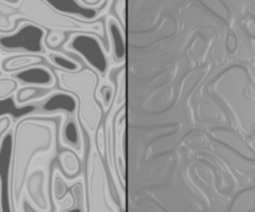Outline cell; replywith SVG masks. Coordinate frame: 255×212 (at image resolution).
I'll return each instance as SVG.
<instances>
[{"mask_svg":"<svg viewBox=\"0 0 255 212\" xmlns=\"http://www.w3.org/2000/svg\"><path fill=\"white\" fill-rule=\"evenodd\" d=\"M69 190L75 196V205L72 208L65 209L61 212H87V200H86V185L84 179H79L71 186L67 185Z\"/></svg>","mask_w":255,"mask_h":212,"instance_id":"9a60e30c","label":"cell"},{"mask_svg":"<svg viewBox=\"0 0 255 212\" xmlns=\"http://www.w3.org/2000/svg\"><path fill=\"white\" fill-rule=\"evenodd\" d=\"M21 84L14 78V77H1L0 78V101L14 97L16 91Z\"/></svg>","mask_w":255,"mask_h":212,"instance_id":"e0dca14e","label":"cell"},{"mask_svg":"<svg viewBox=\"0 0 255 212\" xmlns=\"http://www.w3.org/2000/svg\"><path fill=\"white\" fill-rule=\"evenodd\" d=\"M0 212H4L2 211V179L0 176Z\"/></svg>","mask_w":255,"mask_h":212,"instance_id":"7402d4cb","label":"cell"},{"mask_svg":"<svg viewBox=\"0 0 255 212\" xmlns=\"http://www.w3.org/2000/svg\"><path fill=\"white\" fill-rule=\"evenodd\" d=\"M0 6L6 7L2 10V12L9 16V32L14 31L22 21H29L47 31H62L66 34L67 32L95 34L102 40L105 47L107 49L105 24L101 20L84 21V20L67 16L56 11L54 7L47 5L42 0H19L15 4L1 1Z\"/></svg>","mask_w":255,"mask_h":212,"instance_id":"7a4b0ae2","label":"cell"},{"mask_svg":"<svg viewBox=\"0 0 255 212\" xmlns=\"http://www.w3.org/2000/svg\"><path fill=\"white\" fill-rule=\"evenodd\" d=\"M61 119L31 114L12 126L7 191L10 203L25 212H54L50 164L59 144Z\"/></svg>","mask_w":255,"mask_h":212,"instance_id":"6da1fadb","label":"cell"},{"mask_svg":"<svg viewBox=\"0 0 255 212\" xmlns=\"http://www.w3.org/2000/svg\"><path fill=\"white\" fill-rule=\"evenodd\" d=\"M64 50L69 54L76 55L86 66L105 78L111 67V60L104 42L97 35L87 32H75L67 37Z\"/></svg>","mask_w":255,"mask_h":212,"instance_id":"5b68a950","label":"cell"},{"mask_svg":"<svg viewBox=\"0 0 255 212\" xmlns=\"http://www.w3.org/2000/svg\"><path fill=\"white\" fill-rule=\"evenodd\" d=\"M109 180L110 174L105 159L97 150L92 136H89L85 180L87 212H120V203L112 198Z\"/></svg>","mask_w":255,"mask_h":212,"instance_id":"277c9868","label":"cell"},{"mask_svg":"<svg viewBox=\"0 0 255 212\" xmlns=\"http://www.w3.org/2000/svg\"><path fill=\"white\" fill-rule=\"evenodd\" d=\"M59 144L62 148L72 150L81 158L84 155L85 141L82 136V127L76 117H65L60 128Z\"/></svg>","mask_w":255,"mask_h":212,"instance_id":"30bf717a","label":"cell"},{"mask_svg":"<svg viewBox=\"0 0 255 212\" xmlns=\"http://www.w3.org/2000/svg\"><path fill=\"white\" fill-rule=\"evenodd\" d=\"M14 126V119L10 116L0 117V151L2 149V143H4L5 136L9 133Z\"/></svg>","mask_w":255,"mask_h":212,"instance_id":"d6986e66","label":"cell"},{"mask_svg":"<svg viewBox=\"0 0 255 212\" xmlns=\"http://www.w3.org/2000/svg\"><path fill=\"white\" fill-rule=\"evenodd\" d=\"M79 111V101L76 96L70 92L55 88L42 102L37 104V113L57 114L62 113L67 117H76Z\"/></svg>","mask_w":255,"mask_h":212,"instance_id":"52a82bcc","label":"cell"},{"mask_svg":"<svg viewBox=\"0 0 255 212\" xmlns=\"http://www.w3.org/2000/svg\"><path fill=\"white\" fill-rule=\"evenodd\" d=\"M67 40L66 32L62 31H47L46 37L44 40L45 47L47 50H52V51H57L62 44H65Z\"/></svg>","mask_w":255,"mask_h":212,"instance_id":"ac0fdd59","label":"cell"},{"mask_svg":"<svg viewBox=\"0 0 255 212\" xmlns=\"http://www.w3.org/2000/svg\"><path fill=\"white\" fill-rule=\"evenodd\" d=\"M56 86L59 89L75 94L79 101L77 119L89 136H94L102 123L104 109L97 99V88L101 84V77L82 67L77 72H64L54 69Z\"/></svg>","mask_w":255,"mask_h":212,"instance_id":"3957f363","label":"cell"},{"mask_svg":"<svg viewBox=\"0 0 255 212\" xmlns=\"http://www.w3.org/2000/svg\"><path fill=\"white\" fill-rule=\"evenodd\" d=\"M1 77H4V72H2L1 70V60H0V78H1Z\"/></svg>","mask_w":255,"mask_h":212,"instance_id":"603a6c76","label":"cell"},{"mask_svg":"<svg viewBox=\"0 0 255 212\" xmlns=\"http://www.w3.org/2000/svg\"><path fill=\"white\" fill-rule=\"evenodd\" d=\"M47 35V30L22 21L14 31L2 34L0 32V51L4 54H46L44 40Z\"/></svg>","mask_w":255,"mask_h":212,"instance_id":"8992f818","label":"cell"},{"mask_svg":"<svg viewBox=\"0 0 255 212\" xmlns=\"http://www.w3.org/2000/svg\"><path fill=\"white\" fill-rule=\"evenodd\" d=\"M77 1L86 7H96L97 9V7H102L112 0H77Z\"/></svg>","mask_w":255,"mask_h":212,"instance_id":"44dd1931","label":"cell"},{"mask_svg":"<svg viewBox=\"0 0 255 212\" xmlns=\"http://www.w3.org/2000/svg\"><path fill=\"white\" fill-rule=\"evenodd\" d=\"M51 92V88H41V87L35 86H20L16 93L14 94L15 103L17 106L37 104L44 101Z\"/></svg>","mask_w":255,"mask_h":212,"instance_id":"4fadbf2b","label":"cell"},{"mask_svg":"<svg viewBox=\"0 0 255 212\" xmlns=\"http://www.w3.org/2000/svg\"><path fill=\"white\" fill-rule=\"evenodd\" d=\"M45 57H46L47 62L55 70H60V71L64 72H77L82 69L81 62H79L77 60L72 59V57L67 56V55L62 54L60 51L47 50Z\"/></svg>","mask_w":255,"mask_h":212,"instance_id":"5bb4252c","label":"cell"},{"mask_svg":"<svg viewBox=\"0 0 255 212\" xmlns=\"http://www.w3.org/2000/svg\"><path fill=\"white\" fill-rule=\"evenodd\" d=\"M115 98V86L110 82L101 83L97 88V99L105 112H109Z\"/></svg>","mask_w":255,"mask_h":212,"instance_id":"2e32d148","label":"cell"},{"mask_svg":"<svg viewBox=\"0 0 255 212\" xmlns=\"http://www.w3.org/2000/svg\"><path fill=\"white\" fill-rule=\"evenodd\" d=\"M105 31L111 62L115 65L126 64V29L116 16L109 15L105 22Z\"/></svg>","mask_w":255,"mask_h":212,"instance_id":"ba28073f","label":"cell"},{"mask_svg":"<svg viewBox=\"0 0 255 212\" xmlns=\"http://www.w3.org/2000/svg\"><path fill=\"white\" fill-rule=\"evenodd\" d=\"M42 1L54 7L56 11L67 15V16L84 20V21H96V20H100V17H102L105 14L109 12L114 0L107 2L102 7H97V9L96 7L84 6L77 0H42Z\"/></svg>","mask_w":255,"mask_h":212,"instance_id":"9c48e42d","label":"cell"},{"mask_svg":"<svg viewBox=\"0 0 255 212\" xmlns=\"http://www.w3.org/2000/svg\"><path fill=\"white\" fill-rule=\"evenodd\" d=\"M44 55L35 54H14L1 60V70L4 73L14 74L36 65H42Z\"/></svg>","mask_w":255,"mask_h":212,"instance_id":"7c38bea8","label":"cell"},{"mask_svg":"<svg viewBox=\"0 0 255 212\" xmlns=\"http://www.w3.org/2000/svg\"><path fill=\"white\" fill-rule=\"evenodd\" d=\"M114 10L124 29H126V0H115Z\"/></svg>","mask_w":255,"mask_h":212,"instance_id":"ffe728a7","label":"cell"},{"mask_svg":"<svg viewBox=\"0 0 255 212\" xmlns=\"http://www.w3.org/2000/svg\"><path fill=\"white\" fill-rule=\"evenodd\" d=\"M22 86H35L41 88H51L56 87V77L54 71L44 65H36L22 71L11 74Z\"/></svg>","mask_w":255,"mask_h":212,"instance_id":"8fae6325","label":"cell"}]
</instances>
